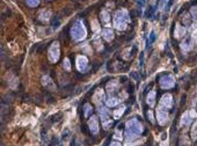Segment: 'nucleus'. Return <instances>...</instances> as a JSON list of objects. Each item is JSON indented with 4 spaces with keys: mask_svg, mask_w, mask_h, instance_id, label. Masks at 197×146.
I'll return each mask as SVG.
<instances>
[{
    "mask_svg": "<svg viewBox=\"0 0 197 146\" xmlns=\"http://www.w3.org/2000/svg\"><path fill=\"white\" fill-rule=\"evenodd\" d=\"M117 88H118V84L116 81H111L108 86H107V89L109 93H116L117 92Z\"/></svg>",
    "mask_w": 197,
    "mask_h": 146,
    "instance_id": "nucleus-14",
    "label": "nucleus"
},
{
    "mask_svg": "<svg viewBox=\"0 0 197 146\" xmlns=\"http://www.w3.org/2000/svg\"><path fill=\"white\" fill-rule=\"evenodd\" d=\"M70 67H71V66H70V60L66 58V59L64 60V68H65L66 71H68V70H70Z\"/></svg>",
    "mask_w": 197,
    "mask_h": 146,
    "instance_id": "nucleus-25",
    "label": "nucleus"
},
{
    "mask_svg": "<svg viewBox=\"0 0 197 146\" xmlns=\"http://www.w3.org/2000/svg\"><path fill=\"white\" fill-rule=\"evenodd\" d=\"M88 66V60L85 56H79L77 58V67L80 72H84Z\"/></svg>",
    "mask_w": 197,
    "mask_h": 146,
    "instance_id": "nucleus-7",
    "label": "nucleus"
},
{
    "mask_svg": "<svg viewBox=\"0 0 197 146\" xmlns=\"http://www.w3.org/2000/svg\"><path fill=\"white\" fill-rule=\"evenodd\" d=\"M154 97H155V93H154V91H152L151 93L147 94V103H148L151 107L154 106Z\"/></svg>",
    "mask_w": 197,
    "mask_h": 146,
    "instance_id": "nucleus-17",
    "label": "nucleus"
},
{
    "mask_svg": "<svg viewBox=\"0 0 197 146\" xmlns=\"http://www.w3.org/2000/svg\"><path fill=\"white\" fill-rule=\"evenodd\" d=\"M109 146H122L119 143H117V141H112V143H110V145Z\"/></svg>",
    "mask_w": 197,
    "mask_h": 146,
    "instance_id": "nucleus-30",
    "label": "nucleus"
},
{
    "mask_svg": "<svg viewBox=\"0 0 197 146\" xmlns=\"http://www.w3.org/2000/svg\"><path fill=\"white\" fill-rule=\"evenodd\" d=\"M191 138H192L194 140L197 139V122L196 123H194L192 129H191Z\"/></svg>",
    "mask_w": 197,
    "mask_h": 146,
    "instance_id": "nucleus-22",
    "label": "nucleus"
},
{
    "mask_svg": "<svg viewBox=\"0 0 197 146\" xmlns=\"http://www.w3.org/2000/svg\"><path fill=\"white\" fill-rule=\"evenodd\" d=\"M93 100H94V102H96V103L102 102V101L105 100V93H103V91H102V89H101V91H98V92L95 93V95H94Z\"/></svg>",
    "mask_w": 197,
    "mask_h": 146,
    "instance_id": "nucleus-12",
    "label": "nucleus"
},
{
    "mask_svg": "<svg viewBox=\"0 0 197 146\" xmlns=\"http://www.w3.org/2000/svg\"><path fill=\"white\" fill-rule=\"evenodd\" d=\"M98 113H100V116H101V123H102L103 128L109 129L112 124V120H110V117H109L108 110L103 107H98Z\"/></svg>",
    "mask_w": 197,
    "mask_h": 146,
    "instance_id": "nucleus-4",
    "label": "nucleus"
},
{
    "mask_svg": "<svg viewBox=\"0 0 197 146\" xmlns=\"http://www.w3.org/2000/svg\"><path fill=\"white\" fill-rule=\"evenodd\" d=\"M137 2H138V5H139V7H143L145 4V0H137Z\"/></svg>",
    "mask_w": 197,
    "mask_h": 146,
    "instance_id": "nucleus-28",
    "label": "nucleus"
},
{
    "mask_svg": "<svg viewBox=\"0 0 197 146\" xmlns=\"http://www.w3.org/2000/svg\"><path fill=\"white\" fill-rule=\"evenodd\" d=\"M157 38V36H155V31L154 30H152L151 33H150V36H148V38H147V42H146V45L147 47H150L152 45L153 43H154V41Z\"/></svg>",
    "mask_w": 197,
    "mask_h": 146,
    "instance_id": "nucleus-16",
    "label": "nucleus"
},
{
    "mask_svg": "<svg viewBox=\"0 0 197 146\" xmlns=\"http://www.w3.org/2000/svg\"><path fill=\"white\" fill-rule=\"evenodd\" d=\"M42 84H43V86H45L46 88H49L50 86L52 87V89H53V88H56V87H55V85H53L52 79H51L49 75H44V77L42 78Z\"/></svg>",
    "mask_w": 197,
    "mask_h": 146,
    "instance_id": "nucleus-11",
    "label": "nucleus"
},
{
    "mask_svg": "<svg viewBox=\"0 0 197 146\" xmlns=\"http://www.w3.org/2000/svg\"><path fill=\"white\" fill-rule=\"evenodd\" d=\"M118 101H119V100H118L117 97H109V99H108V101H107V106H108V107H115V106H117V104H118Z\"/></svg>",
    "mask_w": 197,
    "mask_h": 146,
    "instance_id": "nucleus-18",
    "label": "nucleus"
},
{
    "mask_svg": "<svg viewBox=\"0 0 197 146\" xmlns=\"http://www.w3.org/2000/svg\"><path fill=\"white\" fill-rule=\"evenodd\" d=\"M147 115H148V117H150V121H151V122H153V116H152V111H151V110H148V111H147Z\"/></svg>",
    "mask_w": 197,
    "mask_h": 146,
    "instance_id": "nucleus-29",
    "label": "nucleus"
},
{
    "mask_svg": "<svg viewBox=\"0 0 197 146\" xmlns=\"http://www.w3.org/2000/svg\"><path fill=\"white\" fill-rule=\"evenodd\" d=\"M114 138H115V139H122V138H121V132H118V131H117V132L115 133Z\"/></svg>",
    "mask_w": 197,
    "mask_h": 146,
    "instance_id": "nucleus-27",
    "label": "nucleus"
},
{
    "mask_svg": "<svg viewBox=\"0 0 197 146\" xmlns=\"http://www.w3.org/2000/svg\"><path fill=\"white\" fill-rule=\"evenodd\" d=\"M114 22H115V27L117 28L118 30L125 29L126 28V22H128V14L125 12H123V11L117 12L116 15H115Z\"/></svg>",
    "mask_w": 197,
    "mask_h": 146,
    "instance_id": "nucleus-3",
    "label": "nucleus"
},
{
    "mask_svg": "<svg viewBox=\"0 0 197 146\" xmlns=\"http://www.w3.org/2000/svg\"><path fill=\"white\" fill-rule=\"evenodd\" d=\"M86 35H87V31H86V28L84 26V23L81 21H77L74 23V26L72 27V29H71L72 38L75 41H81L86 37Z\"/></svg>",
    "mask_w": 197,
    "mask_h": 146,
    "instance_id": "nucleus-1",
    "label": "nucleus"
},
{
    "mask_svg": "<svg viewBox=\"0 0 197 146\" xmlns=\"http://www.w3.org/2000/svg\"><path fill=\"white\" fill-rule=\"evenodd\" d=\"M88 128H89L91 132L94 133V134L98 132V120L96 116H92L91 117V120L88 122Z\"/></svg>",
    "mask_w": 197,
    "mask_h": 146,
    "instance_id": "nucleus-8",
    "label": "nucleus"
},
{
    "mask_svg": "<svg viewBox=\"0 0 197 146\" xmlns=\"http://www.w3.org/2000/svg\"><path fill=\"white\" fill-rule=\"evenodd\" d=\"M59 43L58 42H53L52 45L49 49V59L51 60L52 63H56L59 59Z\"/></svg>",
    "mask_w": 197,
    "mask_h": 146,
    "instance_id": "nucleus-5",
    "label": "nucleus"
},
{
    "mask_svg": "<svg viewBox=\"0 0 197 146\" xmlns=\"http://www.w3.org/2000/svg\"><path fill=\"white\" fill-rule=\"evenodd\" d=\"M26 1H27V4H28L30 7L37 6V5H38V2H39V0H26Z\"/></svg>",
    "mask_w": 197,
    "mask_h": 146,
    "instance_id": "nucleus-23",
    "label": "nucleus"
},
{
    "mask_svg": "<svg viewBox=\"0 0 197 146\" xmlns=\"http://www.w3.org/2000/svg\"><path fill=\"white\" fill-rule=\"evenodd\" d=\"M167 113H166V110H162L161 108H159L157 110V118H158V122H159V124L160 125H164L165 123L167 122Z\"/></svg>",
    "mask_w": 197,
    "mask_h": 146,
    "instance_id": "nucleus-9",
    "label": "nucleus"
},
{
    "mask_svg": "<svg viewBox=\"0 0 197 146\" xmlns=\"http://www.w3.org/2000/svg\"><path fill=\"white\" fill-rule=\"evenodd\" d=\"M160 85H161L162 88H166V89L172 88V87L174 86V79L172 78L171 75H164L160 79Z\"/></svg>",
    "mask_w": 197,
    "mask_h": 146,
    "instance_id": "nucleus-6",
    "label": "nucleus"
},
{
    "mask_svg": "<svg viewBox=\"0 0 197 146\" xmlns=\"http://www.w3.org/2000/svg\"><path fill=\"white\" fill-rule=\"evenodd\" d=\"M124 110H125V106H121L118 109H116V110L114 111V118H115V120H118V118L123 115Z\"/></svg>",
    "mask_w": 197,
    "mask_h": 146,
    "instance_id": "nucleus-15",
    "label": "nucleus"
},
{
    "mask_svg": "<svg viewBox=\"0 0 197 146\" xmlns=\"http://www.w3.org/2000/svg\"><path fill=\"white\" fill-rule=\"evenodd\" d=\"M125 126H126V131L125 132L132 133V134H137V136L143 132V125L136 118H132V120L128 121L125 123Z\"/></svg>",
    "mask_w": 197,
    "mask_h": 146,
    "instance_id": "nucleus-2",
    "label": "nucleus"
},
{
    "mask_svg": "<svg viewBox=\"0 0 197 146\" xmlns=\"http://www.w3.org/2000/svg\"><path fill=\"white\" fill-rule=\"evenodd\" d=\"M84 115H85V117H88L89 115H92L93 113V108L92 106H89V104H85V107H84Z\"/></svg>",
    "mask_w": 197,
    "mask_h": 146,
    "instance_id": "nucleus-19",
    "label": "nucleus"
},
{
    "mask_svg": "<svg viewBox=\"0 0 197 146\" xmlns=\"http://www.w3.org/2000/svg\"><path fill=\"white\" fill-rule=\"evenodd\" d=\"M153 13H154V7L153 6H150L147 8V11H146V14H145V16L147 18V19H152V16H153Z\"/></svg>",
    "mask_w": 197,
    "mask_h": 146,
    "instance_id": "nucleus-21",
    "label": "nucleus"
},
{
    "mask_svg": "<svg viewBox=\"0 0 197 146\" xmlns=\"http://www.w3.org/2000/svg\"><path fill=\"white\" fill-rule=\"evenodd\" d=\"M101 15L103 16V18H102V21H103V22H108V21L110 20V18H109V14L107 13V12H103V13L101 14Z\"/></svg>",
    "mask_w": 197,
    "mask_h": 146,
    "instance_id": "nucleus-24",
    "label": "nucleus"
},
{
    "mask_svg": "<svg viewBox=\"0 0 197 146\" xmlns=\"http://www.w3.org/2000/svg\"><path fill=\"white\" fill-rule=\"evenodd\" d=\"M102 35H103V37H105V41H108V42H110V41L114 38V34L110 29H105L103 31H102Z\"/></svg>",
    "mask_w": 197,
    "mask_h": 146,
    "instance_id": "nucleus-13",
    "label": "nucleus"
},
{
    "mask_svg": "<svg viewBox=\"0 0 197 146\" xmlns=\"http://www.w3.org/2000/svg\"><path fill=\"white\" fill-rule=\"evenodd\" d=\"M121 81H126V77H122V78H121Z\"/></svg>",
    "mask_w": 197,
    "mask_h": 146,
    "instance_id": "nucleus-32",
    "label": "nucleus"
},
{
    "mask_svg": "<svg viewBox=\"0 0 197 146\" xmlns=\"http://www.w3.org/2000/svg\"><path fill=\"white\" fill-rule=\"evenodd\" d=\"M51 24H52V29H55V30L60 26V20H59L58 16H55V18H53L52 21H51Z\"/></svg>",
    "mask_w": 197,
    "mask_h": 146,
    "instance_id": "nucleus-20",
    "label": "nucleus"
},
{
    "mask_svg": "<svg viewBox=\"0 0 197 146\" xmlns=\"http://www.w3.org/2000/svg\"><path fill=\"white\" fill-rule=\"evenodd\" d=\"M131 77L136 80V81H138V80H139V75H137V73H136V72H131Z\"/></svg>",
    "mask_w": 197,
    "mask_h": 146,
    "instance_id": "nucleus-26",
    "label": "nucleus"
},
{
    "mask_svg": "<svg viewBox=\"0 0 197 146\" xmlns=\"http://www.w3.org/2000/svg\"><path fill=\"white\" fill-rule=\"evenodd\" d=\"M161 106L166 107V108H171L172 106V96L169 94H166L161 97Z\"/></svg>",
    "mask_w": 197,
    "mask_h": 146,
    "instance_id": "nucleus-10",
    "label": "nucleus"
},
{
    "mask_svg": "<svg viewBox=\"0 0 197 146\" xmlns=\"http://www.w3.org/2000/svg\"><path fill=\"white\" fill-rule=\"evenodd\" d=\"M185 99H187V96H185V95H183V96H182V99H181V104L185 103Z\"/></svg>",
    "mask_w": 197,
    "mask_h": 146,
    "instance_id": "nucleus-31",
    "label": "nucleus"
}]
</instances>
